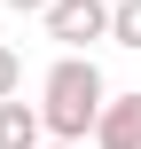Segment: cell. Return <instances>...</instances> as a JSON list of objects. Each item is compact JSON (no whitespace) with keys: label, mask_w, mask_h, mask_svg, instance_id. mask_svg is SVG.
Instances as JSON below:
<instances>
[{"label":"cell","mask_w":141,"mask_h":149,"mask_svg":"<svg viewBox=\"0 0 141 149\" xmlns=\"http://www.w3.org/2000/svg\"><path fill=\"white\" fill-rule=\"evenodd\" d=\"M102 102H110V79H102V63H94L86 47H63V55H55V71L39 79L47 134H55V141H94V118H102Z\"/></svg>","instance_id":"obj_1"},{"label":"cell","mask_w":141,"mask_h":149,"mask_svg":"<svg viewBox=\"0 0 141 149\" xmlns=\"http://www.w3.org/2000/svg\"><path fill=\"white\" fill-rule=\"evenodd\" d=\"M110 16H118V0H47V39L94 47V39H110Z\"/></svg>","instance_id":"obj_2"},{"label":"cell","mask_w":141,"mask_h":149,"mask_svg":"<svg viewBox=\"0 0 141 149\" xmlns=\"http://www.w3.org/2000/svg\"><path fill=\"white\" fill-rule=\"evenodd\" d=\"M39 141H55L47 134V110L24 102V94H0V149H39Z\"/></svg>","instance_id":"obj_3"},{"label":"cell","mask_w":141,"mask_h":149,"mask_svg":"<svg viewBox=\"0 0 141 149\" xmlns=\"http://www.w3.org/2000/svg\"><path fill=\"white\" fill-rule=\"evenodd\" d=\"M94 149H141V94H110V102H102Z\"/></svg>","instance_id":"obj_4"},{"label":"cell","mask_w":141,"mask_h":149,"mask_svg":"<svg viewBox=\"0 0 141 149\" xmlns=\"http://www.w3.org/2000/svg\"><path fill=\"white\" fill-rule=\"evenodd\" d=\"M110 39H118V47H141V0H118V16H110Z\"/></svg>","instance_id":"obj_5"},{"label":"cell","mask_w":141,"mask_h":149,"mask_svg":"<svg viewBox=\"0 0 141 149\" xmlns=\"http://www.w3.org/2000/svg\"><path fill=\"white\" fill-rule=\"evenodd\" d=\"M0 94H24V55L0 47Z\"/></svg>","instance_id":"obj_6"},{"label":"cell","mask_w":141,"mask_h":149,"mask_svg":"<svg viewBox=\"0 0 141 149\" xmlns=\"http://www.w3.org/2000/svg\"><path fill=\"white\" fill-rule=\"evenodd\" d=\"M0 8H16V16H47V0H0Z\"/></svg>","instance_id":"obj_7"},{"label":"cell","mask_w":141,"mask_h":149,"mask_svg":"<svg viewBox=\"0 0 141 149\" xmlns=\"http://www.w3.org/2000/svg\"><path fill=\"white\" fill-rule=\"evenodd\" d=\"M39 149H86V141H39Z\"/></svg>","instance_id":"obj_8"}]
</instances>
